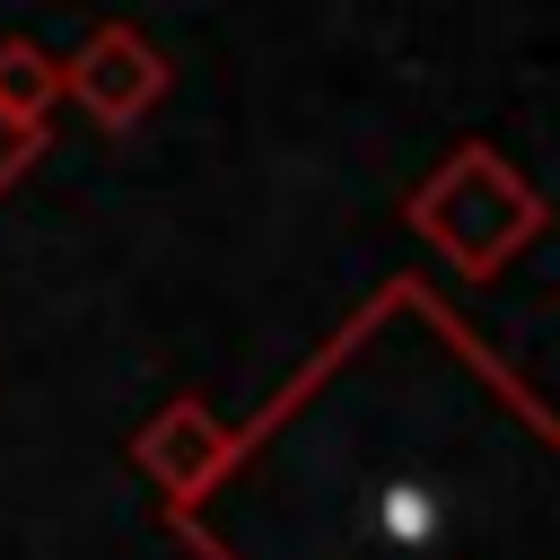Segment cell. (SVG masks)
Masks as SVG:
<instances>
[{"label":"cell","mask_w":560,"mask_h":560,"mask_svg":"<svg viewBox=\"0 0 560 560\" xmlns=\"http://www.w3.org/2000/svg\"><path fill=\"white\" fill-rule=\"evenodd\" d=\"M411 228H420L464 280H490V271H508V262L542 236V192H534L490 140H464V149H446V158L411 184Z\"/></svg>","instance_id":"1"},{"label":"cell","mask_w":560,"mask_h":560,"mask_svg":"<svg viewBox=\"0 0 560 560\" xmlns=\"http://www.w3.org/2000/svg\"><path fill=\"white\" fill-rule=\"evenodd\" d=\"M61 88H70L105 131H131V122L166 96V52H158L140 26L105 18V26L79 44V61H61Z\"/></svg>","instance_id":"2"},{"label":"cell","mask_w":560,"mask_h":560,"mask_svg":"<svg viewBox=\"0 0 560 560\" xmlns=\"http://www.w3.org/2000/svg\"><path fill=\"white\" fill-rule=\"evenodd\" d=\"M140 472L166 490V499H201V490H219V472L236 464V429L201 402V394H175L149 429H140Z\"/></svg>","instance_id":"3"},{"label":"cell","mask_w":560,"mask_h":560,"mask_svg":"<svg viewBox=\"0 0 560 560\" xmlns=\"http://www.w3.org/2000/svg\"><path fill=\"white\" fill-rule=\"evenodd\" d=\"M61 96V61L35 52V44H0V114L18 122H44V105Z\"/></svg>","instance_id":"4"},{"label":"cell","mask_w":560,"mask_h":560,"mask_svg":"<svg viewBox=\"0 0 560 560\" xmlns=\"http://www.w3.org/2000/svg\"><path fill=\"white\" fill-rule=\"evenodd\" d=\"M35 158H44V122H18V114H0V192H9V184H18Z\"/></svg>","instance_id":"5"}]
</instances>
